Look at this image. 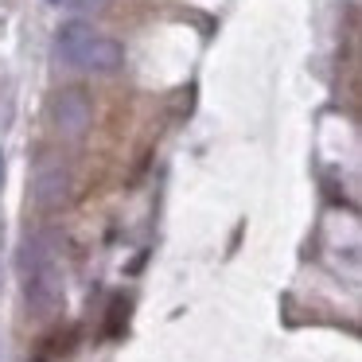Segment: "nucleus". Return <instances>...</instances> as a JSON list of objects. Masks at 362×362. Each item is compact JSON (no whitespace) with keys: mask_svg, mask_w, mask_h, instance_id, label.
I'll return each instance as SVG.
<instances>
[{"mask_svg":"<svg viewBox=\"0 0 362 362\" xmlns=\"http://www.w3.org/2000/svg\"><path fill=\"white\" fill-rule=\"evenodd\" d=\"M24 296L32 304V312L51 315L59 304H63V269H59L55 257L40 261L24 273Z\"/></svg>","mask_w":362,"mask_h":362,"instance_id":"1","label":"nucleus"},{"mask_svg":"<svg viewBox=\"0 0 362 362\" xmlns=\"http://www.w3.org/2000/svg\"><path fill=\"white\" fill-rule=\"evenodd\" d=\"M51 113H55V129L66 136V141L86 136L90 121H94L90 102H86V94H82V90H63V94L55 98V105H51Z\"/></svg>","mask_w":362,"mask_h":362,"instance_id":"2","label":"nucleus"},{"mask_svg":"<svg viewBox=\"0 0 362 362\" xmlns=\"http://www.w3.org/2000/svg\"><path fill=\"white\" fill-rule=\"evenodd\" d=\"M90 40H94V28H90L86 20H71V24H63L55 32L59 59H63L66 66H78V59H82V51L90 47Z\"/></svg>","mask_w":362,"mask_h":362,"instance_id":"3","label":"nucleus"},{"mask_svg":"<svg viewBox=\"0 0 362 362\" xmlns=\"http://www.w3.org/2000/svg\"><path fill=\"white\" fill-rule=\"evenodd\" d=\"M121 63H125L121 43L117 40H105V35H94V40H90V47L82 51V59H78V66H86V71H102V74L117 71Z\"/></svg>","mask_w":362,"mask_h":362,"instance_id":"4","label":"nucleus"},{"mask_svg":"<svg viewBox=\"0 0 362 362\" xmlns=\"http://www.w3.org/2000/svg\"><path fill=\"white\" fill-rule=\"evenodd\" d=\"M35 203L40 206H55L66 199V168L63 164H43L40 175H35V187H32Z\"/></svg>","mask_w":362,"mask_h":362,"instance_id":"5","label":"nucleus"},{"mask_svg":"<svg viewBox=\"0 0 362 362\" xmlns=\"http://www.w3.org/2000/svg\"><path fill=\"white\" fill-rule=\"evenodd\" d=\"M71 4H74L78 12H102V8H105V0H71Z\"/></svg>","mask_w":362,"mask_h":362,"instance_id":"6","label":"nucleus"},{"mask_svg":"<svg viewBox=\"0 0 362 362\" xmlns=\"http://www.w3.org/2000/svg\"><path fill=\"white\" fill-rule=\"evenodd\" d=\"M0 187H4V152H0Z\"/></svg>","mask_w":362,"mask_h":362,"instance_id":"7","label":"nucleus"},{"mask_svg":"<svg viewBox=\"0 0 362 362\" xmlns=\"http://www.w3.org/2000/svg\"><path fill=\"white\" fill-rule=\"evenodd\" d=\"M47 4H63V0H47Z\"/></svg>","mask_w":362,"mask_h":362,"instance_id":"8","label":"nucleus"}]
</instances>
